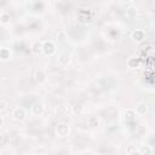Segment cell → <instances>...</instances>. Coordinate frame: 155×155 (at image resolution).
<instances>
[{
	"label": "cell",
	"instance_id": "6da1fadb",
	"mask_svg": "<svg viewBox=\"0 0 155 155\" xmlns=\"http://www.w3.org/2000/svg\"><path fill=\"white\" fill-rule=\"evenodd\" d=\"M43 52L46 56H51L56 52V45L52 41H45L43 43Z\"/></svg>",
	"mask_w": 155,
	"mask_h": 155
},
{
	"label": "cell",
	"instance_id": "7a4b0ae2",
	"mask_svg": "<svg viewBox=\"0 0 155 155\" xmlns=\"http://www.w3.org/2000/svg\"><path fill=\"white\" fill-rule=\"evenodd\" d=\"M118 116V110L114 109V108H109L104 112H102V118L104 120H113Z\"/></svg>",
	"mask_w": 155,
	"mask_h": 155
},
{
	"label": "cell",
	"instance_id": "3957f363",
	"mask_svg": "<svg viewBox=\"0 0 155 155\" xmlns=\"http://www.w3.org/2000/svg\"><path fill=\"white\" fill-rule=\"evenodd\" d=\"M68 133H69V126L67 125V124H58L57 125V135L59 136V137H66V136H68Z\"/></svg>",
	"mask_w": 155,
	"mask_h": 155
},
{
	"label": "cell",
	"instance_id": "277c9868",
	"mask_svg": "<svg viewBox=\"0 0 155 155\" xmlns=\"http://www.w3.org/2000/svg\"><path fill=\"white\" fill-rule=\"evenodd\" d=\"M12 118L15 119V120H23L24 118H25V110L23 109V108H21V107H18V108H15L13 109V112H12Z\"/></svg>",
	"mask_w": 155,
	"mask_h": 155
},
{
	"label": "cell",
	"instance_id": "5b68a950",
	"mask_svg": "<svg viewBox=\"0 0 155 155\" xmlns=\"http://www.w3.org/2000/svg\"><path fill=\"white\" fill-rule=\"evenodd\" d=\"M132 39H133L135 41H137V43H142V41L145 39V34H144L143 30L136 29L135 32L132 33Z\"/></svg>",
	"mask_w": 155,
	"mask_h": 155
},
{
	"label": "cell",
	"instance_id": "8992f818",
	"mask_svg": "<svg viewBox=\"0 0 155 155\" xmlns=\"http://www.w3.org/2000/svg\"><path fill=\"white\" fill-rule=\"evenodd\" d=\"M32 112L37 116L43 115L44 114V107H43V104L41 103H33L32 104Z\"/></svg>",
	"mask_w": 155,
	"mask_h": 155
},
{
	"label": "cell",
	"instance_id": "52a82bcc",
	"mask_svg": "<svg viewBox=\"0 0 155 155\" xmlns=\"http://www.w3.org/2000/svg\"><path fill=\"white\" fill-rule=\"evenodd\" d=\"M34 79H35V81H37V82H39V84L44 82V81H45V79H46V75H45L44 70H41V69L35 70V73H34Z\"/></svg>",
	"mask_w": 155,
	"mask_h": 155
},
{
	"label": "cell",
	"instance_id": "ba28073f",
	"mask_svg": "<svg viewBox=\"0 0 155 155\" xmlns=\"http://www.w3.org/2000/svg\"><path fill=\"white\" fill-rule=\"evenodd\" d=\"M139 58H136V57H131L129 61H127V67L130 68V69H135V68H137L138 66H139Z\"/></svg>",
	"mask_w": 155,
	"mask_h": 155
},
{
	"label": "cell",
	"instance_id": "9c48e42d",
	"mask_svg": "<svg viewBox=\"0 0 155 155\" xmlns=\"http://www.w3.org/2000/svg\"><path fill=\"white\" fill-rule=\"evenodd\" d=\"M10 56H11V53H10V50L9 49H6V47H1V50H0V58H1V61H9L10 59Z\"/></svg>",
	"mask_w": 155,
	"mask_h": 155
},
{
	"label": "cell",
	"instance_id": "30bf717a",
	"mask_svg": "<svg viewBox=\"0 0 155 155\" xmlns=\"http://www.w3.org/2000/svg\"><path fill=\"white\" fill-rule=\"evenodd\" d=\"M58 61H59V63H61L62 66H67L69 62H70V56H69L68 53H62V55L59 56Z\"/></svg>",
	"mask_w": 155,
	"mask_h": 155
},
{
	"label": "cell",
	"instance_id": "8fae6325",
	"mask_svg": "<svg viewBox=\"0 0 155 155\" xmlns=\"http://www.w3.org/2000/svg\"><path fill=\"white\" fill-rule=\"evenodd\" d=\"M136 110H137V114L139 115H145L147 112H148V107L145 103H139L137 107H136Z\"/></svg>",
	"mask_w": 155,
	"mask_h": 155
},
{
	"label": "cell",
	"instance_id": "7c38bea8",
	"mask_svg": "<svg viewBox=\"0 0 155 155\" xmlns=\"http://www.w3.org/2000/svg\"><path fill=\"white\" fill-rule=\"evenodd\" d=\"M32 51L35 53V55H39L40 52H43V44L41 43H34L32 45Z\"/></svg>",
	"mask_w": 155,
	"mask_h": 155
},
{
	"label": "cell",
	"instance_id": "4fadbf2b",
	"mask_svg": "<svg viewBox=\"0 0 155 155\" xmlns=\"http://www.w3.org/2000/svg\"><path fill=\"white\" fill-rule=\"evenodd\" d=\"M10 19H11L10 13L3 12L1 16H0V23H1V24H7V23H10Z\"/></svg>",
	"mask_w": 155,
	"mask_h": 155
},
{
	"label": "cell",
	"instance_id": "5bb4252c",
	"mask_svg": "<svg viewBox=\"0 0 155 155\" xmlns=\"http://www.w3.org/2000/svg\"><path fill=\"white\" fill-rule=\"evenodd\" d=\"M139 154H143V155H150L153 153V149L149 147V145H143L141 147V149L138 150Z\"/></svg>",
	"mask_w": 155,
	"mask_h": 155
},
{
	"label": "cell",
	"instance_id": "9a60e30c",
	"mask_svg": "<svg viewBox=\"0 0 155 155\" xmlns=\"http://www.w3.org/2000/svg\"><path fill=\"white\" fill-rule=\"evenodd\" d=\"M87 124H88V126H91V127H96V126H98V119L96 116H91L87 120Z\"/></svg>",
	"mask_w": 155,
	"mask_h": 155
},
{
	"label": "cell",
	"instance_id": "2e32d148",
	"mask_svg": "<svg viewBox=\"0 0 155 155\" xmlns=\"http://www.w3.org/2000/svg\"><path fill=\"white\" fill-rule=\"evenodd\" d=\"M135 116H136V113H135L133 110L129 109V110H126V112H125V118H126V120H127V121H132V120L135 119Z\"/></svg>",
	"mask_w": 155,
	"mask_h": 155
},
{
	"label": "cell",
	"instance_id": "e0dca14e",
	"mask_svg": "<svg viewBox=\"0 0 155 155\" xmlns=\"http://www.w3.org/2000/svg\"><path fill=\"white\" fill-rule=\"evenodd\" d=\"M126 15H127V17H129L130 19L135 18V17H136V9H135V7H129V9L126 10Z\"/></svg>",
	"mask_w": 155,
	"mask_h": 155
},
{
	"label": "cell",
	"instance_id": "ac0fdd59",
	"mask_svg": "<svg viewBox=\"0 0 155 155\" xmlns=\"http://www.w3.org/2000/svg\"><path fill=\"white\" fill-rule=\"evenodd\" d=\"M82 110H84V109H82L81 106H74V107H73V113H74L75 115H80V114L82 113Z\"/></svg>",
	"mask_w": 155,
	"mask_h": 155
},
{
	"label": "cell",
	"instance_id": "d6986e66",
	"mask_svg": "<svg viewBox=\"0 0 155 155\" xmlns=\"http://www.w3.org/2000/svg\"><path fill=\"white\" fill-rule=\"evenodd\" d=\"M143 132H145V130H144V127L143 126H136V129H135V133L137 135V136H141Z\"/></svg>",
	"mask_w": 155,
	"mask_h": 155
},
{
	"label": "cell",
	"instance_id": "ffe728a7",
	"mask_svg": "<svg viewBox=\"0 0 155 155\" xmlns=\"http://www.w3.org/2000/svg\"><path fill=\"white\" fill-rule=\"evenodd\" d=\"M66 113V108L64 107H58V108H56V114H57V116H62Z\"/></svg>",
	"mask_w": 155,
	"mask_h": 155
},
{
	"label": "cell",
	"instance_id": "44dd1931",
	"mask_svg": "<svg viewBox=\"0 0 155 155\" xmlns=\"http://www.w3.org/2000/svg\"><path fill=\"white\" fill-rule=\"evenodd\" d=\"M126 153H127V154H132V153H138V150H137L136 148H133V147H129V148L126 149Z\"/></svg>",
	"mask_w": 155,
	"mask_h": 155
},
{
	"label": "cell",
	"instance_id": "7402d4cb",
	"mask_svg": "<svg viewBox=\"0 0 155 155\" xmlns=\"http://www.w3.org/2000/svg\"><path fill=\"white\" fill-rule=\"evenodd\" d=\"M6 106H7V103L5 102V100L0 101V109H1V110H5L6 109Z\"/></svg>",
	"mask_w": 155,
	"mask_h": 155
},
{
	"label": "cell",
	"instance_id": "603a6c76",
	"mask_svg": "<svg viewBox=\"0 0 155 155\" xmlns=\"http://www.w3.org/2000/svg\"><path fill=\"white\" fill-rule=\"evenodd\" d=\"M57 38H59L61 41H64V40H66V35H64L63 32H59V33L57 34Z\"/></svg>",
	"mask_w": 155,
	"mask_h": 155
},
{
	"label": "cell",
	"instance_id": "cb8c5ba5",
	"mask_svg": "<svg viewBox=\"0 0 155 155\" xmlns=\"http://www.w3.org/2000/svg\"><path fill=\"white\" fill-rule=\"evenodd\" d=\"M121 1L126 4V3H131V1H132V0H121Z\"/></svg>",
	"mask_w": 155,
	"mask_h": 155
}]
</instances>
